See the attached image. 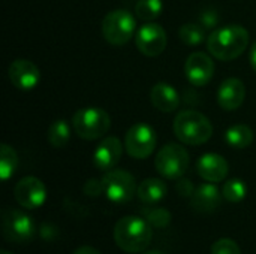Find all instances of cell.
I'll return each mask as SVG.
<instances>
[{"mask_svg":"<svg viewBox=\"0 0 256 254\" xmlns=\"http://www.w3.org/2000/svg\"><path fill=\"white\" fill-rule=\"evenodd\" d=\"M72 127L80 138L87 141H94L105 136V133H108L111 127V118L105 109L88 106V108L78 109L74 114Z\"/></svg>","mask_w":256,"mask_h":254,"instance_id":"obj_4","label":"cell"},{"mask_svg":"<svg viewBox=\"0 0 256 254\" xmlns=\"http://www.w3.org/2000/svg\"><path fill=\"white\" fill-rule=\"evenodd\" d=\"M135 43L140 52L147 57L160 55L165 51L166 43H168L166 31L164 30L160 24L147 22L136 31Z\"/></svg>","mask_w":256,"mask_h":254,"instance_id":"obj_10","label":"cell"},{"mask_svg":"<svg viewBox=\"0 0 256 254\" xmlns=\"http://www.w3.org/2000/svg\"><path fill=\"white\" fill-rule=\"evenodd\" d=\"M158 144L156 132L147 123L134 124L124 138V147L130 157L134 159H147L153 154Z\"/></svg>","mask_w":256,"mask_h":254,"instance_id":"obj_9","label":"cell"},{"mask_svg":"<svg viewBox=\"0 0 256 254\" xmlns=\"http://www.w3.org/2000/svg\"><path fill=\"white\" fill-rule=\"evenodd\" d=\"M72 254H100L94 247L92 246H82V247H78Z\"/></svg>","mask_w":256,"mask_h":254,"instance_id":"obj_30","label":"cell"},{"mask_svg":"<svg viewBox=\"0 0 256 254\" xmlns=\"http://www.w3.org/2000/svg\"><path fill=\"white\" fill-rule=\"evenodd\" d=\"M196 171L200 177L208 183H220L228 177L230 163L226 159L216 153H206L196 162Z\"/></svg>","mask_w":256,"mask_h":254,"instance_id":"obj_14","label":"cell"},{"mask_svg":"<svg viewBox=\"0 0 256 254\" xmlns=\"http://www.w3.org/2000/svg\"><path fill=\"white\" fill-rule=\"evenodd\" d=\"M174 133L186 145L206 144L213 135V124L204 114L186 109L177 114L174 120Z\"/></svg>","mask_w":256,"mask_h":254,"instance_id":"obj_3","label":"cell"},{"mask_svg":"<svg viewBox=\"0 0 256 254\" xmlns=\"http://www.w3.org/2000/svg\"><path fill=\"white\" fill-rule=\"evenodd\" d=\"M222 195H224V199H226L228 202L238 204L244 201V198L248 196V186L243 180H238V178L228 180L222 189Z\"/></svg>","mask_w":256,"mask_h":254,"instance_id":"obj_24","label":"cell"},{"mask_svg":"<svg viewBox=\"0 0 256 254\" xmlns=\"http://www.w3.org/2000/svg\"><path fill=\"white\" fill-rule=\"evenodd\" d=\"M212 254H242V250L234 240L222 238L212 246Z\"/></svg>","mask_w":256,"mask_h":254,"instance_id":"obj_27","label":"cell"},{"mask_svg":"<svg viewBox=\"0 0 256 254\" xmlns=\"http://www.w3.org/2000/svg\"><path fill=\"white\" fill-rule=\"evenodd\" d=\"M190 159L186 148L180 144H166L164 145L154 159V168L166 180H178L182 178L188 168H189Z\"/></svg>","mask_w":256,"mask_h":254,"instance_id":"obj_5","label":"cell"},{"mask_svg":"<svg viewBox=\"0 0 256 254\" xmlns=\"http://www.w3.org/2000/svg\"><path fill=\"white\" fill-rule=\"evenodd\" d=\"M141 214L156 229H164L171 223V213L165 208H142Z\"/></svg>","mask_w":256,"mask_h":254,"instance_id":"obj_26","label":"cell"},{"mask_svg":"<svg viewBox=\"0 0 256 254\" xmlns=\"http://www.w3.org/2000/svg\"><path fill=\"white\" fill-rule=\"evenodd\" d=\"M222 199H224V195L214 186V183H207L195 189L192 199H190V205L195 211L208 214V213L216 211L220 207Z\"/></svg>","mask_w":256,"mask_h":254,"instance_id":"obj_17","label":"cell"},{"mask_svg":"<svg viewBox=\"0 0 256 254\" xmlns=\"http://www.w3.org/2000/svg\"><path fill=\"white\" fill-rule=\"evenodd\" d=\"M114 241L124 253H142L153 241V226L138 216H126L116 223Z\"/></svg>","mask_w":256,"mask_h":254,"instance_id":"obj_1","label":"cell"},{"mask_svg":"<svg viewBox=\"0 0 256 254\" xmlns=\"http://www.w3.org/2000/svg\"><path fill=\"white\" fill-rule=\"evenodd\" d=\"M82 192L90 196V198H94V196H100L104 193V183L102 180H96V178H92L88 180L84 187H82Z\"/></svg>","mask_w":256,"mask_h":254,"instance_id":"obj_28","label":"cell"},{"mask_svg":"<svg viewBox=\"0 0 256 254\" xmlns=\"http://www.w3.org/2000/svg\"><path fill=\"white\" fill-rule=\"evenodd\" d=\"M142 254H164V253H160V252H158V250H153V252H146V253H142Z\"/></svg>","mask_w":256,"mask_h":254,"instance_id":"obj_32","label":"cell"},{"mask_svg":"<svg viewBox=\"0 0 256 254\" xmlns=\"http://www.w3.org/2000/svg\"><path fill=\"white\" fill-rule=\"evenodd\" d=\"M16 166H18L16 151L8 144H2V147H0V178L3 181H8L15 174Z\"/></svg>","mask_w":256,"mask_h":254,"instance_id":"obj_22","label":"cell"},{"mask_svg":"<svg viewBox=\"0 0 256 254\" xmlns=\"http://www.w3.org/2000/svg\"><path fill=\"white\" fill-rule=\"evenodd\" d=\"M178 36L180 39L190 46H196L200 43L204 42L206 39V28L201 24H195V22H188L183 24L178 30Z\"/></svg>","mask_w":256,"mask_h":254,"instance_id":"obj_23","label":"cell"},{"mask_svg":"<svg viewBox=\"0 0 256 254\" xmlns=\"http://www.w3.org/2000/svg\"><path fill=\"white\" fill-rule=\"evenodd\" d=\"M246 97V87L238 78L225 79L218 88V103L225 111H236Z\"/></svg>","mask_w":256,"mask_h":254,"instance_id":"obj_16","label":"cell"},{"mask_svg":"<svg viewBox=\"0 0 256 254\" xmlns=\"http://www.w3.org/2000/svg\"><path fill=\"white\" fill-rule=\"evenodd\" d=\"M2 232L6 241L24 244L34 238L36 223L27 213L15 208H6L2 213Z\"/></svg>","mask_w":256,"mask_h":254,"instance_id":"obj_6","label":"cell"},{"mask_svg":"<svg viewBox=\"0 0 256 254\" xmlns=\"http://www.w3.org/2000/svg\"><path fill=\"white\" fill-rule=\"evenodd\" d=\"M104 193L114 204H128L138 192V186L130 172L124 169H111L102 177Z\"/></svg>","mask_w":256,"mask_h":254,"instance_id":"obj_8","label":"cell"},{"mask_svg":"<svg viewBox=\"0 0 256 254\" xmlns=\"http://www.w3.org/2000/svg\"><path fill=\"white\" fill-rule=\"evenodd\" d=\"M176 190L183 198H192V195L195 192V187H194L192 181H189V180H186V178L182 177V178H178V183L176 186Z\"/></svg>","mask_w":256,"mask_h":254,"instance_id":"obj_29","label":"cell"},{"mask_svg":"<svg viewBox=\"0 0 256 254\" xmlns=\"http://www.w3.org/2000/svg\"><path fill=\"white\" fill-rule=\"evenodd\" d=\"M8 75L9 79L12 82V85L18 90L22 91H28L33 90L40 79V73L38 66L26 58H16L9 64L8 69Z\"/></svg>","mask_w":256,"mask_h":254,"instance_id":"obj_13","label":"cell"},{"mask_svg":"<svg viewBox=\"0 0 256 254\" xmlns=\"http://www.w3.org/2000/svg\"><path fill=\"white\" fill-rule=\"evenodd\" d=\"M184 73L192 85L204 87L212 81L214 75V61L208 54L195 51L188 57L184 63Z\"/></svg>","mask_w":256,"mask_h":254,"instance_id":"obj_12","label":"cell"},{"mask_svg":"<svg viewBox=\"0 0 256 254\" xmlns=\"http://www.w3.org/2000/svg\"><path fill=\"white\" fill-rule=\"evenodd\" d=\"M249 45V31L238 24L224 25L207 37V48L213 57L231 61L242 55Z\"/></svg>","mask_w":256,"mask_h":254,"instance_id":"obj_2","label":"cell"},{"mask_svg":"<svg viewBox=\"0 0 256 254\" xmlns=\"http://www.w3.org/2000/svg\"><path fill=\"white\" fill-rule=\"evenodd\" d=\"M136 28L134 15L126 9H116L105 15L102 21V34L111 45L128 43Z\"/></svg>","mask_w":256,"mask_h":254,"instance_id":"obj_7","label":"cell"},{"mask_svg":"<svg viewBox=\"0 0 256 254\" xmlns=\"http://www.w3.org/2000/svg\"><path fill=\"white\" fill-rule=\"evenodd\" d=\"M164 10L162 0H138L135 4V13L142 21H153L156 19Z\"/></svg>","mask_w":256,"mask_h":254,"instance_id":"obj_25","label":"cell"},{"mask_svg":"<svg viewBox=\"0 0 256 254\" xmlns=\"http://www.w3.org/2000/svg\"><path fill=\"white\" fill-rule=\"evenodd\" d=\"M14 196L22 208L36 210L46 201V187L36 177H24L15 184Z\"/></svg>","mask_w":256,"mask_h":254,"instance_id":"obj_11","label":"cell"},{"mask_svg":"<svg viewBox=\"0 0 256 254\" xmlns=\"http://www.w3.org/2000/svg\"><path fill=\"white\" fill-rule=\"evenodd\" d=\"M46 138H48V142L54 148H63L70 139V126H69V123L66 120H63V118L52 121L50 124V127H48Z\"/></svg>","mask_w":256,"mask_h":254,"instance_id":"obj_21","label":"cell"},{"mask_svg":"<svg viewBox=\"0 0 256 254\" xmlns=\"http://www.w3.org/2000/svg\"><path fill=\"white\" fill-rule=\"evenodd\" d=\"M152 103L160 112H174L180 105V96L177 90L168 82H158L150 91Z\"/></svg>","mask_w":256,"mask_h":254,"instance_id":"obj_18","label":"cell"},{"mask_svg":"<svg viewBox=\"0 0 256 254\" xmlns=\"http://www.w3.org/2000/svg\"><path fill=\"white\" fill-rule=\"evenodd\" d=\"M249 60H250L252 69L256 72V42L252 45V49H250V54H249Z\"/></svg>","mask_w":256,"mask_h":254,"instance_id":"obj_31","label":"cell"},{"mask_svg":"<svg viewBox=\"0 0 256 254\" xmlns=\"http://www.w3.org/2000/svg\"><path fill=\"white\" fill-rule=\"evenodd\" d=\"M123 147L118 138H105L93 153V163L99 171H111L122 159Z\"/></svg>","mask_w":256,"mask_h":254,"instance_id":"obj_15","label":"cell"},{"mask_svg":"<svg viewBox=\"0 0 256 254\" xmlns=\"http://www.w3.org/2000/svg\"><path fill=\"white\" fill-rule=\"evenodd\" d=\"M166 193H168V187L165 181L160 178H146L138 186V192H136L140 201L147 205H154L162 202Z\"/></svg>","mask_w":256,"mask_h":254,"instance_id":"obj_19","label":"cell"},{"mask_svg":"<svg viewBox=\"0 0 256 254\" xmlns=\"http://www.w3.org/2000/svg\"><path fill=\"white\" fill-rule=\"evenodd\" d=\"M0 254H14V253H10V252H8V250H2V253Z\"/></svg>","mask_w":256,"mask_h":254,"instance_id":"obj_33","label":"cell"},{"mask_svg":"<svg viewBox=\"0 0 256 254\" xmlns=\"http://www.w3.org/2000/svg\"><path fill=\"white\" fill-rule=\"evenodd\" d=\"M225 141L232 148H248L254 142V130L246 124H234L225 132Z\"/></svg>","mask_w":256,"mask_h":254,"instance_id":"obj_20","label":"cell"}]
</instances>
